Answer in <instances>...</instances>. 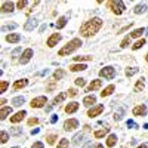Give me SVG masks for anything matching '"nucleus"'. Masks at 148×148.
I'll return each mask as SVG.
<instances>
[{
    "label": "nucleus",
    "instance_id": "obj_45",
    "mask_svg": "<svg viewBox=\"0 0 148 148\" xmlns=\"http://www.w3.org/2000/svg\"><path fill=\"white\" fill-rule=\"evenodd\" d=\"M21 132H22L21 127H12V129H10V133H12V135H19Z\"/></svg>",
    "mask_w": 148,
    "mask_h": 148
},
{
    "label": "nucleus",
    "instance_id": "obj_21",
    "mask_svg": "<svg viewBox=\"0 0 148 148\" xmlns=\"http://www.w3.org/2000/svg\"><path fill=\"white\" fill-rule=\"evenodd\" d=\"M116 144H117V135L116 133H111L110 136L107 138V147L111 148V147H114Z\"/></svg>",
    "mask_w": 148,
    "mask_h": 148
},
{
    "label": "nucleus",
    "instance_id": "obj_38",
    "mask_svg": "<svg viewBox=\"0 0 148 148\" xmlns=\"http://www.w3.org/2000/svg\"><path fill=\"white\" fill-rule=\"evenodd\" d=\"M145 45V40L144 39H141V40H138L136 43H135L133 46H132V49H133V51H136V49H139V47H142Z\"/></svg>",
    "mask_w": 148,
    "mask_h": 148
},
{
    "label": "nucleus",
    "instance_id": "obj_47",
    "mask_svg": "<svg viewBox=\"0 0 148 148\" xmlns=\"http://www.w3.org/2000/svg\"><path fill=\"white\" fill-rule=\"evenodd\" d=\"M19 53H21V47H16V49H15V51H14V52H12V58H16V56H18Z\"/></svg>",
    "mask_w": 148,
    "mask_h": 148
},
{
    "label": "nucleus",
    "instance_id": "obj_1",
    "mask_svg": "<svg viewBox=\"0 0 148 148\" xmlns=\"http://www.w3.org/2000/svg\"><path fill=\"white\" fill-rule=\"evenodd\" d=\"M101 27H102V19L95 16V18H92L89 21H86L83 25L80 27V36L90 37V36H93V34H96L98 31H99Z\"/></svg>",
    "mask_w": 148,
    "mask_h": 148
},
{
    "label": "nucleus",
    "instance_id": "obj_33",
    "mask_svg": "<svg viewBox=\"0 0 148 148\" xmlns=\"http://www.w3.org/2000/svg\"><path fill=\"white\" fill-rule=\"evenodd\" d=\"M138 71H139V68H136V67H130V68L126 70V76H127V77H132L133 74H136Z\"/></svg>",
    "mask_w": 148,
    "mask_h": 148
},
{
    "label": "nucleus",
    "instance_id": "obj_27",
    "mask_svg": "<svg viewBox=\"0 0 148 148\" xmlns=\"http://www.w3.org/2000/svg\"><path fill=\"white\" fill-rule=\"evenodd\" d=\"M86 68H88V65H84V64H76V65H71L70 67V71H73V73H76V71H84Z\"/></svg>",
    "mask_w": 148,
    "mask_h": 148
},
{
    "label": "nucleus",
    "instance_id": "obj_32",
    "mask_svg": "<svg viewBox=\"0 0 148 148\" xmlns=\"http://www.w3.org/2000/svg\"><path fill=\"white\" fill-rule=\"evenodd\" d=\"M82 141H83V133H77V135H74V138H73V144H74V145H79Z\"/></svg>",
    "mask_w": 148,
    "mask_h": 148
},
{
    "label": "nucleus",
    "instance_id": "obj_28",
    "mask_svg": "<svg viewBox=\"0 0 148 148\" xmlns=\"http://www.w3.org/2000/svg\"><path fill=\"white\" fill-rule=\"evenodd\" d=\"M64 76H65V71H64L62 68H58V70L53 73V80H55V82H56V80H61Z\"/></svg>",
    "mask_w": 148,
    "mask_h": 148
},
{
    "label": "nucleus",
    "instance_id": "obj_60",
    "mask_svg": "<svg viewBox=\"0 0 148 148\" xmlns=\"http://www.w3.org/2000/svg\"><path fill=\"white\" fill-rule=\"evenodd\" d=\"M147 31H148V28H147ZM147 34H148V33H147Z\"/></svg>",
    "mask_w": 148,
    "mask_h": 148
},
{
    "label": "nucleus",
    "instance_id": "obj_58",
    "mask_svg": "<svg viewBox=\"0 0 148 148\" xmlns=\"http://www.w3.org/2000/svg\"><path fill=\"white\" fill-rule=\"evenodd\" d=\"M145 61H147V62H148V53H147V56H145Z\"/></svg>",
    "mask_w": 148,
    "mask_h": 148
},
{
    "label": "nucleus",
    "instance_id": "obj_11",
    "mask_svg": "<svg viewBox=\"0 0 148 148\" xmlns=\"http://www.w3.org/2000/svg\"><path fill=\"white\" fill-rule=\"evenodd\" d=\"M79 102H76V101H73V102H70V104H67L65 105V108H64V111L67 114H73V113H76V111L79 110Z\"/></svg>",
    "mask_w": 148,
    "mask_h": 148
},
{
    "label": "nucleus",
    "instance_id": "obj_10",
    "mask_svg": "<svg viewBox=\"0 0 148 148\" xmlns=\"http://www.w3.org/2000/svg\"><path fill=\"white\" fill-rule=\"evenodd\" d=\"M61 39H62V37H61V34L59 33H53L51 37H49V39H47V42H46V45L49 46V47H53Z\"/></svg>",
    "mask_w": 148,
    "mask_h": 148
},
{
    "label": "nucleus",
    "instance_id": "obj_39",
    "mask_svg": "<svg viewBox=\"0 0 148 148\" xmlns=\"http://www.w3.org/2000/svg\"><path fill=\"white\" fill-rule=\"evenodd\" d=\"M127 45H130V36H127V37H125V39L121 40V45H120V47H127Z\"/></svg>",
    "mask_w": 148,
    "mask_h": 148
},
{
    "label": "nucleus",
    "instance_id": "obj_55",
    "mask_svg": "<svg viewBox=\"0 0 148 148\" xmlns=\"http://www.w3.org/2000/svg\"><path fill=\"white\" fill-rule=\"evenodd\" d=\"M83 148H92V142H88V144H86Z\"/></svg>",
    "mask_w": 148,
    "mask_h": 148
},
{
    "label": "nucleus",
    "instance_id": "obj_19",
    "mask_svg": "<svg viewBox=\"0 0 148 148\" xmlns=\"http://www.w3.org/2000/svg\"><path fill=\"white\" fill-rule=\"evenodd\" d=\"M12 114V108L10 107H2V110H0V119L5 120L8 116Z\"/></svg>",
    "mask_w": 148,
    "mask_h": 148
},
{
    "label": "nucleus",
    "instance_id": "obj_18",
    "mask_svg": "<svg viewBox=\"0 0 148 148\" xmlns=\"http://www.w3.org/2000/svg\"><path fill=\"white\" fill-rule=\"evenodd\" d=\"M114 90H116V86H114V84H110V86H107V88L101 92V96H102V98H107V96H110L111 93H113Z\"/></svg>",
    "mask_w": 148,
    "mask_h": 148
},
{
    "label": "nucleus",
    "instance_id": "obj_2",
    "mask_svg": "<svg viewBox=\"0 0 148 148\" xmlns=\"http://www.w3.org/2000/svg\"><path fill=\"white\" fill-rule=\"evenodd\" d=\"M82 45H83V43H82L80 39H73V40H70L62 49H59L58 55H59V56H67V55L73 53L74 51H77V49H79Z\"/></svg>",
    "mask_w": 148,
    "mask_h": 148
},
{
    "label": "nucleus",
    "instance_id": "obj_36",
    "mask_svg": "<svg viewBox=\"0 0 148 148\" xmlns=\"http://www.w3.org/2000/svg\"><path fill=\"white\" fill-rule=\"evenodd\" d=\"M0 138H2V144H6L8 139H9V133L6 130H2V133H0Z\"/></svg>",
    "mask_w": 148,
    "mask_h": 148
},
{
    "label": "nucleus",
    "instance_id": "obj_48",
    "mask_svg": "<svg viewBox=\"0 0 148 148\" xmlns=\"http://www.w3.org/2000/svg\"><path fill=\"white\" fill-rule=\"evenodd\" d=\"M67 93H68V96H76V95H77V90H76V89H68Z\"/></svg>",
    "mask_w": 148,
    "mask_h": 148
},
{
    "label": "nucleus",
    "instance_id": "obj_12",
    "mask_svg": "<svg viewBox=\"0 0 148 148\" xmlns=\"http://www.w3.org/2000/svg\"><path fill=\"white\" fill-rule=\"evenodd\" d=\"M27 116V113H25V111H18V113L16 114H14V116H12L10 117V123H19L21 120H24V117H25Z\"/></svg>",
    "mask_w": 148,
    "mask_h": 148
},
{
    "label": "nucleus",
    "instance_id": "obj_8",
    "mask_svg": "<svg viewBox=\"0 0 148 148\" xmlns=\"http://www.w3.org/2000/svg\"><path fill=\"white\" fill-rule=\"evenodd\" d=\"M76 127H79V120L77 119H68L64 121V129L65 130H74Z\"/></svg>",
    "mask_w": 148,
    "mask_h": 148
},
{
    "label": "nucleus",
    "instance_id": "obj_50",
    "mask_svg": "<svg viewBox=\"0 0 148 148\" xmlns=\"http://www.w3.org/2000/svg\"><path fill=\"white\" fill-rule=\"evenodd\" d=\"M58 121V116L56 114H52V117H51V123H56Z\"/></svg>",
    "mask_w": 148,
    "mask_h": 148
},
{
    "label": "nucleus",
    "instance_id": "obj_59",
    "mask_svg": "<svg viewBox=\"0 0 148 148\" xmlns=\"http://www.w3.org/2000/svg\"><path fill=\"white\" fill-rule=\"evenodd\" d=\"M12 148H19V147H12Z\"/></svg>",
    "mask_w": 148,
    "mask_h": 148
},
{
    "label": "nucleus",
    "instance_id": "obj_49",
    "mask_svg": "<svg viewBox=\"0 0 148 148\" xmlns=\"http://www.w3.org/2000/svg\"><path fill=\"white\" fill-rule=\"evenodd\" d=\"M31 148H43V142H36V144H33Z\"/></svg>",
    "mask_w": 148,
    "mask_h": 148
},
{
    "label": "nucleus",
    "instance_id": "obj_31",
    "mask_svg": "<svg viewBox=\"0 0 148 148\" xmlns=\"http://www.w3.org/2000/svg\"><path fill=\"white\" fill-rule=\"evenodd\" d=\"M144 86H145V82L144 79H139L136 83H135V92H141L144 89Z\"/></svg>",
    "mask_w": 148,
    "mask_h": 148
},
{
    "label": "nucleus",
    "instance_id": "obj_24",
    "mask_svg": "<svg viewBox=\"0 0 148 148\" xmlns=\"http://www.w3.org/2000/svg\"><path fill=\"white\" fill-rule=\"evenodd\" d=\"M67 96H68V93H67V92H61L58 96H55V99H53V105H58L59 102H62Z\"/></svg>",
    "mask_w": 148,
    "mask_h": 148
},
{
    "label": "nucleus",
    "instance_id": "obj_40",
    "mask_svg": "<svg viewBox=\"0 0 148 148\" xmlns=\"http://www.w3.org/2000/svg\"><path fill=\"white\" fill-rule=\"evenodd\" d=\"M56 148H68V139H65V138H62L59 141V144H58V147Z\"/></svg>",
    "mask_w": 148,
    "mask_h": 148
},
{
    "label": "nucleus",
    "instance_id": "obj_25",
    "mask_svg": "<svg viewBox=\"0 0 148 148\" xmlns=\"http://www.w3.org/2000/svg\"><path fill=\"white\" fill-rule=\"evenodd\" d=\"M67 25V16H59L58 21H56V28L61 30V28H64Z\"/></svg>",
    "mask_w": 148,
    "mask_h": 148
},
{
    "label": "nucleus",
    "instance_id": "obj_43",
    "mask_svg": "<svg viewBox=\"0 0 148 148\" xmlns=\"http://www.w3.org/2000/svg\"><path fill=\"white\" fill-rule=\"evenodd\" d=\"M28 5V0H19V2L16 3V6H18V9H24Z\"/></svg>",
    "mask_w": 148,
    "mask_h": 148
},
{
    "label": "nucleus",
    "instance_id": "obj_53",
    "mask_svg": "<svg viewBox=\"0 0 148 148\" xmlns=\"http://www.w3.org/2000/svg\"><path fill=\"white\" fill-rule=\"evenodd\" d=\"M39 132H40V129H39V127H37V129H33V130H31V135H37Z\"/></svg>",
    "mask_w": 148,
    "mask_h": 148
},
{
    "label": "nucleus",
    "instance_id": "obj_37",
    "mask_svg": "<svg viewBox=\"0 0 148 148\" xmlns=\"http://www.w3.org/2000/svg\"><path fill=\"white\" fill-rule=\"evenodd\" d=\"M46 142H47L49 145H53V144L56 142V135H49V136L46 138Z\"/></svg>",
    "mask_w": 148,
    "mask_h": 148
},
{
    "label": "nucleus",
    "instance_id": "obj_23",
    "mask_svg": "<svg viewBox=\"0 0 148 148\" xmlns=\"http://www.w3.org/2000/svg\"><path fill=\"white\" fill-rule=\"evenodd\" d=\"M24 102H25V98L24 96H15L14 99H12V105L14 107H21Z\"/></svg>",
    "mask_w": 148,
    "mask_h": 148
},
{
    "label": "nucleus",
    "instance_id": "obj_57",
    "mask_svg": "<svg viewBox=\"0 0 148 148\" xmlns=\"http://www.w3.org/2000/svg\"><path fill=\"white\" fill-rule=\"evenodd\" d=\"M138 148H148V145H147V144H141Z\"/></svg>",
    "mask_w": 148,
    "mask_h": 148
},
{
    "label": "nucleus",
    "instance_id": "obj_29",
    "mask_svg": "<svg viewBox=\"0 0 148 148\" xmlns=\"http://www.w3.org/2000/svg\"><path fill=\"white\" fill-rule=\"evenodd\" d=\"M125 111H126V110L123 108V107L119 108V111H116V113H114V120H116V121H120V120L123 119V116H125Z\"/></svg>",
    "mask_w": 148,
    "mask_h": 148
},
{
    "label": "nucleus",
    "instance_id": "obj_46",
    "mask_svg": "<svg viewBox=\"0 0 148 148\" xmlns=\"http://www.w3.org/2000/svg\"><path fill=\"white\" fill-rule=\"evenodd\" d=\"M27 123H28V126H33V125H37V123H39V119H36V117H31V119H30V120H28Z\"/></svg>",
    "mask_w": 148,
    "mask_h": 148
},
{
    "label": "nucleus",
    "instance_id": "obj_4",
    "mask_svg": "<svg viewBox=\"0 0 148 148\" xmlns=\"http://www.w3.org/2000/svg\"><path fill=\"white\" fill-rule=\"evenodd\" d=\"M99 76L107 79V80H113L116 77V68L114 67H104L102 70H99Z\"/></svg>",
    "mask_w": 148,
    "mask_h": 148
},
{
    "label": "nucleus",
    "instance_id": "obj_30",
    "mask_svg": "<svg viewBox=\"0 0 148 148\" xmlns=\"http://www.w3.org/2000/svg\"><path fill=\"white\" fill-rule=\"evenodd\" d=\"M145 33V28H136V30H133L132 33H130V37H135V39H138V37H141L142 34Z\"/></svg>",
    "mask_w": 148,
    "mask_h": 148
},
{
    "label": "nucleus",
    "instance_id": "obj_6",
    "mask_svg": "<svg viewBox=\"0 0 148 148\" xmlns=\"http://www.w3.org/2000/svg\"><path fill=\"white\" fill-rule=\"evenodd\" d=\"M104 111V105H93L89 111H88V117H90V119H93V117H96V116H99L101 113Z\"/></svg>",
    "mask_w": 148,
    "mask_h": 148
},
{
    "label": "nucleus",
    "instance_id": "obj_52",
    "mask_svg": "<svg viewBox=\"0 0 148 148\" xmlns=\"http://www.w3.org/2000/svg\"><path fill=\"white\" fill-rule=\"evenodd\" d=\"M47 73H49V70H47V68H45L43 71H40V73H39V76H46Z\"/></svg>",
    "mask_w": 148,
    "mask_h": 148
},
{
    "label": "nucleus",
    "instance_id": "obj_41",
    "mask_svg": "<svg viewBox=\"0 0 148 148\" xmlns=\"http://www.w3.org/2000/svg\"><path fill=\"white\" fill-rule=\"evenodd\" d=\"M74 83H76V86H79V88H83V86L86 84V80H84V79H82V77H79V79L74 80Z\"/></svg>",
    "mask_w": 148,
    "mask_h": 148
},
{
    "label": "nucleus",
    "instance_id": "obj_20",
    "mask_svg": "<svg viewBox=\"0 0 148 148\" xmlns=\"http://www.w3.org/2000/svg\"><path fill=\"white\" fill-rule=\"evenodd\" d=\"M14 2H5L3 5H2V12L3 14H8V12H12L14 10Z\"/></svg>",
    "mask_w": 148,
    "mask_h": 148
},
{
    "label": "nucleus",
    "instance_id": "obj_56",
    "mask_svg": "<svg viewBox=\"0 0 148 148\" xmlns=\"http://www.w3.org/2000/svg\"><path fill=\"white\" fill-rule=\"evenodd\" d=\"M93 148H104V145L102 144H96V145H93Z\"/></svg>",
    "mask_w": 148,
    "mask_h": 148
},
{
    "label": "nucleus",
    "instance_id": "obj_54",
    "mask_svg": "<svg viewBox=\"0 0 148 148\" xmlns=\"http://www.w3.org/2000/svg\"><path fill=\"white\" fill-rule=\"evenodd\" d=\"M53 88H55V83H51V84L47 86V90H52Z\"/></svg>",
    "mask_w": 148,
    "mask_h": 148
},
{
    "label": "nucleus",
    "instance_id": "obj_9",
    "mask_svg": "<svg viewBox=\"0 0 148 148\" xmlns=\"http://www.w3.org/2000/svg\"><path fill=\"white\" fill-rule=\"evenodd\" d=\"M33 58V49H25V51L22 52V55H21V59H19V62L22 64V65H25L28 61Z\"/></svg>",
    "mask_w": 148,
    "mask_h": 148
},
{
    "label": "nucleus",
    "instance_id": "obj_13",
    "mask_svg": "<svg viewBox=\"0 0 148 148\" xmlns=\"http://www.w3.org/2000/svg\"><path fill=\"white\" fill-rule=\"evenodd\" d=\"M101 84H102V80H92V83L86 88V92H93L96 89H99Z\"/></svg>",
    "mask_w": 148,
    "mask_h": 148
},
{
    "label": "nucleus",
    "instance_id": "obj_14",
    "mask_svg": "<svg viewBox=\"0 0 148 148\" xmlns=\"http://www.w3.org/2000/svg\"><path fill=\"white\" fill-rule=\"evenodd\" d=\"M19 40H21V36L18 33H9L6 36V42L8 43H18Z\"/></svg>",
    "mask_w": 148,
    "mask_h": 148
},
{
    "label": "nucleus",
    "instance_id": "obj_17",
    "mask_svg": "<svg viewBox=\"0 0 148 148\" xmlns=\"http://www.w3.org/2000/svg\"><path fill=\"white\" fill-rule=\"evenodd\" d=\"M27 84H28V80H27V79L16 80V82L14 83V89H15V90H19V89H22V88H25Z\"/></svg>",
    "mask_w": 148,
    "mask_h": 148
},
{
    "label": "nucleus",
    "instance_id": "obj_42",
    "mask_svg": "<svg viewBox=\"0 0 148 148\" xmlns=\"http://www.w3.org/2000/svg\"><path fill=\"white\" fill-rule=\"evenodd\" d=\"M92 59V56H89V55H84V56H74V61H90Z\"/></svg>",
    "mask_w": 148,
    "mask_h": 148
},
{
    "label": "nucleus",
    "instance_id": "obj_35",
    "mask_svg": "<svg viewBox=\"0 0 148 148\" xmlns=\"http://www.w3.org/2000/svg\"><path fill=\"white\" fill-rule=\"evenodd\" d=\"M18 25H16V24L15 22H12V24H9V25H3L2 27V31L5 33V31H9V30H15Z\"/></svg>",
    "mask_w": 148,
    "mask_h": 148
},
{
    "label": "nucleus",
    "instance_id": "obj_5",
    "mask_svg": "<svg viewBox=\"0 0 148 148\" xmlns=\"http://www.w3.org/2000/svg\"><path fill=\"white\" fill-rule=\"evenodd\" d=\"M47 102V98L46 96H37L34 99H31V108H42L45 107V104Z\"/></svg>",
    "mask_w": 148,
    "mask_h": 148
},
{
    "label": "nucleus",
    "instance_id": "obj_16",
    "mask_svg": "<svg viewBox=\"0 0 148 148\" xmlns=\"http://www.w3.org/2000/svg\"><path fill=\"white\" fill-rule=\"evenodd\" d=\"M95 102H96V96H95V95H88V96L83 99V105H84V107H90V105L93 107Z\"/></svg>",
    "mask_w": 148,
    "mask_h": 148
},
{
    "label": "nucleus",
    "instance_id": "obj_7",
    "mask_svg": "<svg viewBox=\"0 0 148 148\" xmlns=\"http://www.w3.org/2000/svg\"><path fill=\"white\" fill-rule=\"evenodd\" d=\"M147 107L144 105V104H141V105H138V107H135L133 110H132V114L133 116H136V117H145L147 116Z\"/></svg>",
    "mask_w": 148,
    "mask_h": 148
},
{
    "label": "nucleus",
    "instance_id": "obj_44",
    "mask_svg": "<svg viewBox=\"0 0 148 148\" xmlns=\"http://www.w3.org/2000/svg\"><path fill=\"white\" fill-rule=\"evenodd\" d=\"M126 125H127L130 129H138V127H139V126H138V125H136V123H135L133 120H127V121H126Z\"/></svg>",
    "mask_w": 148,
    "mask_h": 148
},
{
    "label": "nucleus",
    "instance_id": "obj_34",
    "mask_svg": "<svg viewBox=\"0 0 148 148\" xmlns=\"http://www.w3.org/2000/svg\"><path fill=\"white\" fill-rule=\"evenodd\" d=\"M8 88H9V83H8L6 80L0 82V93H5V92L8 90Z\"/></svg>",
    "mask_w": 148,
    "mask_h": 148
},
{
    "label": "nucleus",
    "instance_id": "obj_26",
    "mask_svg": "<svg viewBox=\"0 0 148 148\" xmlns=\"http://www.w3.org/2000/svg\"><path fill=\"white\" fill-rule=\"evenodd\" d=\"M108 132H110V127H105V129H101V130H95L93 136L95 138H104Z\"/></svg>",
    "mask_w": 148,
    "mask_h": 148
},
{
    "label": "nucleus",
    "instance_id": "obj_15",
    "mask_svg": "<svg viewBox=\"0 0 148 148\" xmlns=\"http://www.w3.org/2000/svg\"><path fill=\"white\" fill-rule=\"evenodd\" d=\"M36 27H37V19L30 18V19L25 22V25H24V30H25V31H33Z\"/></svg>",
    "mask_w": 148,
    "mask_h": 148
},
{
    "label": "nucleus",
    "instance_id": "obj_51",
    "mask_svg": "<svg viewBox=\"0 0 148 148\" xmlns=\"http://www.w3.org/2000/svg\"><path fill=\"white\" fill-rule=\"evenodd\" d=\"M130 27H132V24H127V25H126V27H123V28H121L119 33H125V31H126L127 28H130Z\"/></svg>",
    "mask_w": 148,
    "mask_h": 148
},
{
    "label": "nucleus",
    "instance_id": "obj_3",
    "mask_svg": "<svg viewBox=\"0 0 148 148\" xmlns=\"http://www.w3.org/2000/svg\"><path fill=\"white\" fill-rule=\"evenodd\" d=\"M108 6H110V9L113 10L116 15H120V14H123V10L126 9L125 3H123L121 0H111V2H108Z\"/></svg>",
    "mask_w": 148,
    "mask_h": 148
},
{
    "label": "nucleus",
    "instance_id": "obj_22",
    "mask_svg": "<svg viewBox=\"0 0 148 148\" xmlns=\"http://www.w3.org/2000/svg\"><path fill=\"white\" fill-rule=\"evenodd\" d=\"M147 9H148V6L145 5V3H141V5H136L135 6V14L136 15H139V14H144V12H147Z\"/></svg>",
    "mask_w": 148,
    "mask_h": 148
}]
</instances>
